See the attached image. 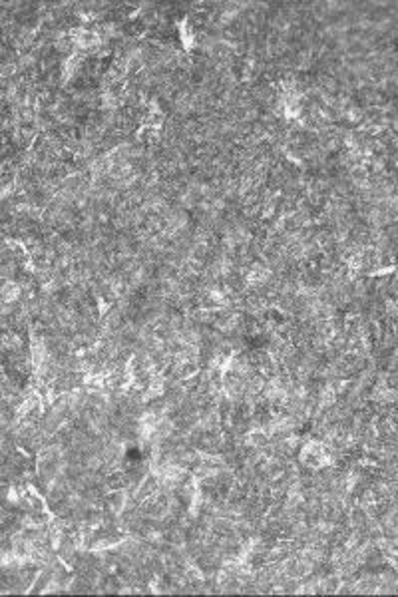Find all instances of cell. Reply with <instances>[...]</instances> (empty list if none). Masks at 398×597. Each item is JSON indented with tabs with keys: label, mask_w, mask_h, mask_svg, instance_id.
<instances>
[{
	"label": "cell",
	"mask_w": 398,
	"mask_h": 597,
	"mask_svg": "<svg viewBox=\"0 0 398 597\" xmlns=\"http://www.w3.org/2000/svg\"><path fill=\"white\" fill-rule=\"evenodd\" d=\"M303 460L309 464V466H323L328 462V456H326V450L319 444V442H309L303 452H301Z\"/></svg>",
	"instance_id": "obj_1"
},
{
	"label": "cell",
	"mask_w": 398,
	"mask_h": 597,
	"mask_svg": "<svg viewBox=\"0 0 398 597\" xmlns=\"http://www.w3.org/2000/svg\"><path fill=\"white\" fill-rule=\"evenodd\" d=\"M82 66V56L80 54H74L68 60H64V66H62V74H64V80H70L76 76V72L80 70Z\"/></svg>",
	"instance_id": "obj_2"
},
{
	"label": "cell",
	"mask_w": 398,
	"mask_h": 597,
	"mask_svg": "<svg viewBox=\"0 0 398 597\" xmlns=\"http://www.w3.org/2000/svg\"><path fill=\"white\" fill-rule=\"evenodd\" d=\"M18 295H20V289H18V285H14V283H6V285L0 289V297H2V301H14V299H18Z\"/></svg>",
	"instance_id": "obj_3"
},
{
	"label": "cell",
	"mask_w": 398,
	"mask_h": 597,
	"mask_svg": "<svg viewBox=\"0 0 398 597\" xmlns=\"http://www.w3.org/2000/svg\"><path fill=\"white\" fill-rule=\"evenodd\" d=\"M180 34H181V40H183V44L189 48V46H193V32H191V28H189V24L187 22H181L180 24Z\"/></svg>",
	"instance_id": "obj_4"
}]
</instances>
